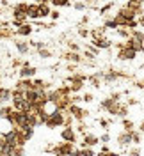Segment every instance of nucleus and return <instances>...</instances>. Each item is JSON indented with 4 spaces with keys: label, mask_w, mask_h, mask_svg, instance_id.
Returning <instances> with one entry per match:
<instances>
[{
    "label": "nucleus",
    "mask_w": 144,
    "mask_h": 156,
    "mask_svg": "<svg viewBox=\"0 0 144 156\" xmlns=\"http://www.w3.org/2000/svg\"><path fill=\"white\" fill-rule=\"evenodd\" d=\"M27 16L32 20L39 18V5H27Z\"/></svg>",
    "instance_id": "4"
},
{
    "label": "nucleus",
    "mask_w": 144,
    "mask_h": 156,
    "mask_svg": "<svg viewBox=\"0 0 144 156\" xmlns=\"http://www.w3.org/2000/svg\"><path fill=\"white\" fill-rule=\"evenodd\" d=\"M64 122V117H62V114L61 112H55V114H52L50 117H46V126H50V128H55V126H61Z\"/></svg>",
    "instance_id": "1"
},
{
    "label": "nucleus",
    "mask_w": 144,
    "mask_h": 156,
    "mask_svg": "<svg viewBox=\"0 0 144 156\" xmlns=\"http://www.w3.org/2000/svg\"><path fill=\"white\" fill-rule=\"evenodd\" d=\"M34 75H36V69L27 66V64H25V66L21 68V71H20V76L21 78H30V76H34Z\"/></svg>",
    "instance_id": "3"
},
{
    "label": "nucleus",
    "mask_w": 144,
    "mask_h": 156,
    "mask_svg": "<svg viewBox=\"0 0 144 156\" xmlns=\"http://www.w3.org/2000/svg\"><path fill=\"white\" fill-rule=\"evenodd\" d=\"M86 144H96V138L94 136H87V142Z\"/></svg>",
    "instance_id": "8"
},
{
    "label": "nucleus",
    "mask_w": 144,
    "mask_h": 156,
    "mask_svg": "<svg viewBox=\"0 0 144 156\" xmlns=\"http://www.w3.org/2000/svg\"><path fill=\"white\" fill-rule=\"evenodd\" d=\"M16 48H18L20 53H27L29 51V44L27 43H16Z\"/></svg>",
    "instance_id": "7"
},
{
    "label": "nucleus",
    "mask_w": 144,
    "mask_h": 156,
    "mask_svg": "<svg viewBox=\"0 0 144 156\" xmlns=\"http://www.w3.org/2000/svg\"><path fill=\"white\" fill-rule=\"evenodd\" d=\"M18 34L20 36H29V34H32V27L30 25H25V23H21L18 27Z\"/></svg>",
    "instance_id": "5"
},
{
    "label": "nucleus",
    "mask_w": 144,
    "mask_h": 156,
    "mask_svg": "<svg viewBox=\"0 0 144 156\" xmlns=\"http://www.w3.org/2000/svg\"><path fill=\"white\" fill-rule=\"evenodd\" d=\"M61 136L66 140L68 144H71V142H75V133H73V129L71 128H66V129H62V133H61Z\"/></svg>",
    "instance_id": "2"
},
{
    "label": "nucleus",
    "mask_w": 144,
    "mask_h": 156,
    "mask_svg": "<svg viewBox=\"0 0 144 156\" xmlns=\"http://www.w3.org/2000/svg\"><path fill=\"white\" fill-rule=\"evenodd\" d=\"M50 14V7H48L46 4L43 2V4H39V18H45Z\"/></svg>",
    "instance_id": "6"
},
{
    "label": "nucleus",
    "mask_w": 144,
    "mask_h": 156,
    "mask_svg": "<svg viewBox=\"0 0 144 156\" xmlns=\"http://www.w3.org/2000/svg\"><path fill=\"white\" fill-rule=\"evenodd\" d=\"M41 57H50V53H48L46 50H43V48H41Z\"/></svg>",
    "instance_id": "9"
}]
</instances>
